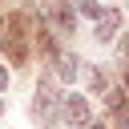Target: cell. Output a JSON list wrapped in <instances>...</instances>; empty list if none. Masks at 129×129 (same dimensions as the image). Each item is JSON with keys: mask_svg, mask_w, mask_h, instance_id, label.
I'll use <instances>...</instances> for the list:
<instances>
[{"mask_svg": "<svg viewBox=\"0 0 129 129\" xmlns=\"http://www.w3.org/2000/svg\"><path fill=\"white\" fill-rule=\"evenodd\" d=\"M56 73H60L64 81H73V77H77V56H56Z\"/></svg>", "mask_w": 129, "mask_h": 129, "instance_id": "obj_7", "label": "cell"}, {"mask_svg": "<svg viewBox=\"0 0 129 129\" xmlns=\"http://www.w3.org/2000/svg\"><path fill=\"white\" fill-rule=\"evenodd\" d=\"M48 16H52V24H56V32H73V8L60 0V4H52L48 8Z\"/></svg>", "mask_w": 129, "mask_h": 129, "instance_id": "obj_5", "label": "cell"}, {"mask_svg": "<svg viewBox=\"0 0 129 129\" xmlns=\"http://www.w3.org/2000/svg\"><path fill=\"white\" fill-rule=\"evenodd\" d=\"M93 28H97L93 36H97L101 44H109V40L121 32V12H117V8H101V12L93 16Z\"/></svg>", "mask_w": 129, "mask_h": 129, "instance_id": "obj_3", "label": "cell"}, {"mask_svg": "<svg viewBox=\"0 0 129 129\" xmlns=\"http://www.w3.org/2000/svg\"><path fill=\"white\" fill-rule=\"evenodd\" d=\"M125 77H129V64H125Z\"/></svg>", "mask_w": 129, "mask_h": 129, "instance_id": "obj_12", "label": "cell"}, {"mask_svg": "<svg viewBox=\"0 0 129 129\" xmlns=\"http://www.w3.org/2000/svg\"><path fill=\"white\" fill-rule=\"evenodd\" d=\"M85 129H89V125H85ZM93 129H105V125H93Z\"/></svg>", "mask_w": 129, "mask_h": 129, "instance_id": "obj_10", "label": "cell"}, {"mask_svg": "<svg viewBox=\"0 0 129 129\" xmlns=\"http://www.w3.org/2000/svg\"><path fill=\"white\" fill-rule=\"evenodd\" d=\"M0 109H4V105H0Z\"/></svg>", "mask_w": 129, "mask_h": 129, "instance_id": "obj_13", "label": "cell"}, {"mask_svg": "<svg viewBox=\"0 0 129 129\" xmlns=\"http://www.w3.org/2000/svg\"><path fill=\"white\" fill-rule=\"evenodd\" d=\"M24 36H28V16L24 12H12L8 20H4V36H0V44L8 48V56L16 60V64H24Z\"/></svg>", "mask_w": 129, "mask_h": 129, "instance_id": "obj_1", "label": "cell"}, {"mask_svg": "<svg viewBox=\"0 0 129 129\" xmlns=\"http://www.w3.org/2000/svg\"><path fill=\"white\" fill-rule=\"evenodd\" d=\"M77 8H81V12H85V16H89V20H93V16H97V12H101V8H97V0H77Z\"/></svg>", "mask_w": 129, "mask_h": 129, "instance_id": "obj_8", "label": "cell"}, {"mask_svg": "<svg viewBox=\"0 0 129 129\" xmlns=\"http://www.w3.org/2000/svg\"><path fill=\"white\" fill-rule=\"evenodd\" d=\"M109 105H113L117 121H121V125L129 129V105H125V93H117V89H113V93H109Z\"/></svg>", "mask_w": 129, "mask_h": 129, "instance_id": "obj_6", "label": "cell"}, {"mask_svg": "<svg viewBox=\"0 0 129 129\" xmlns=\"http://www.w3.org/2000/svg\"><path fill=\"white\" fill-rule=\"evenodd\" d=\"M60 113H64V125H73V129H85V125L93 121L89 101H85V97H77V93H69V97L60 101Z\"/></svg>", "mask_w": 129, "mask_h": 129, "instance_id": "obj_2", "label": "cell"}, {"mask_svg": "<svg viewBox=\"0 0 129 129\" xmlns=\"http://www.w3.org/2000/svg\"><path fill=\"white\" fill-rule=\"evenodd\" d=\"M0 36H4V20H0Z\"/></svg>", "mask_w": 129, "mask_h": 129, "instance_id": "obj_11", "label": "cell"}, {"mask_svg": "<svg viewBox=\"0 0 129 129\" xmlns=\"http://www.w3.org/2000/svg\"><path fill=\"white\" fill-rule=\"evenodd\" d=\"M52 101H56V97H52V81L44 77V81L36 85V101H32V113H36V117L44 121V117L52 113Z\"/></svg>", "mask_w": 129, "mask_h": 129, "instance_id": "obj_4", "label": "cell"}, {"mask_svg": "<svg viewBox=\"0 0 129 129\" xmlns=\"http://www.w3.org/2000/svg\"><path fill=\"white\" fill-rule=\"evenodd\" d=\"M8 89V73H4V64H0V93Z\"/></svg>", "mask_w": 129, "mask_h": 129, "instance_id": "obj_9", "label": "cell"}]
</instances>
